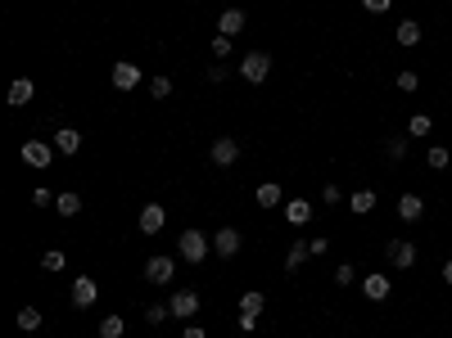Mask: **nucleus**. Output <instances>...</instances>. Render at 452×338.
<instances>
[{"mask_svg": "<svg viewBox=\"0 0 452 338\" xmlns=\"http://www.w3.org/2000/svg\"><path fill=\"white\" fill-rule=\"evenodd\" d=\"M285 221H290V226H307V221H312V203L307 199H290L285 203Z\"/></svg>", "mask_w": 452, "mask_h": 338, "instance_id": "4468645a", "label": "nucleus"}, {"mask_svg": "<svg viewBox=\"0 0 452 338\" xmlns=\"http://www.w3.org/2000/svg\"><path fill=\"white\" fill-rule=\"evenodd\" d=\"M54 208H59V217H77V212H82V199H77L73 190H64V194L54 199Z\"/></svg>", "mask_w": 452, "mask_h": 338, "instance_id": "5701e85b", "label": "nucleus"}, {"mask_svg": "<svg viewBox=\"0 0 452 338\" xmlns=\"http://www.w3.org/2000/svg\"><path fill=\"white\" fill-rule=\"evenodd\" d=\"M263 307H267V298L263 293H258V289H249V293L245 298H240V330H254V325H258V316H263Z\"/></svg>", "mask_w": 452, "mask_h": 338, "instance_id": "7ed1b4c3", "label": "nucleus"}, {"mask_svg": "<svg viewBox=\"0 0 452 338\" xmlns=\"http://www.w3.org/2000/svg\"><path fill=\"white\" fill-rule=\"evenodd\" d=\"M267 72H272V59H267L263 50H249L245 59H240V77H245V82H267Z\"/></svg>", "mask_w": 452, "mask_h": 338, "instance_id": "f03ea898", "label": "nucleus"}, {"mask_svg": "<svg viewBox=\"0 0 452 338\" xmlns=\"http://www.w3.org/2000/svg\"><path fill=\"white\" fill-rule=\"evenodd\" d=\"M41 266H45V270H64V266H68V257H64L59 248H50V253L41 257Z\"/></svg>", "mask_w": 452, "mask_h": 338, "instance_id": "2f4dec72", "label": "nucleus"}, {"mask_svg": "<svg viewBox=\"0 0 452 338\" xmlns=\"http://www.w3.org/2000/svg\"><path fill=\"white\" fill-rule=\"evenodd\" d=\"M389 5H393V0H362L367 14H389Z\"/></svg>", "mask_w": 452, "mask_h": 338, "instance_id": "f704fd0d", "label": "nucleus"}, {"mask_svg": "<svg viewBox=\"0 0 452 338\" xmlns=\"http://www.w3.org/2000/svg\"><path fill=\"white\" fill-rule=\"evenodd\" d=\"M393 36H398V45H416L421 41V23H416V18H402Z\"/></svg>", "mask_w": 452, "mask_h": 338, "instance_id": "412c9836", "label": "nucleus"}, {"mask_svg": "<svg viewBox=\"0 0 452 338\" xmlns=\"http://www.w3.org/2000/svg\"><path fill=\"white\" fill-rule=\"evenodd\" d=\"M398 217L402 221H421V217H425V203H421V194H402L398 199Z\"/></svg>", "mask_w": 452, "mask_h": 338, "instance_id": "f3484780", "label": "nucleus"}, {"mask_svg": "<svg viewBox=\"0 0 452 338\" xmlns=\"http://www.w3.org/2000/svg\"><path fill=\"white\" fill-rule=\"evenodd\" d=\"M349 208H353V217H367V212L376 208V190H358V194L349 199Z\"/></svg>", "mask_w": 452, "mask_h": 338, "instance_id": "aec40b11", "label": "nucleus"}, {"mask_svg": "<svg viewBox=\"0 0 452 338\" xmlns=\"http://www.w3.org/2000/svg\"><path fill=\"white\" fill-rule=\"evenodd\" d=\"M213 253H217V257H235V253H240V230H235V226H222V230L213 235Z\"/></svg>", "mask_w": 452, "mask_h": 338, "instance_id": "9b49d317", "label": "nucleus"}, {"mask_svg": "<svg viewBox=\"0 0 452 338\" xmlns=\"http://www.w3.org/2000/svg\"><path fill=\"white\" fill-rule=\"evenodd\" d=\"M362 293H367L371 302H384V298H389V275H384V270H376V275H362Z\"/></svg>", "mask_w": 452, "mask_h": 338, "instance_id": "ddd939ff", "label": "nucleus"}, {"mask_svg": "<svg viewBox=\"0 0 452 338\" xmlns=\"http://www.w3.org/2000/svg\"><path fill=\"white\" fill-rule=\"evenodd\" d=\"M217 32H222V36H235V32H245V9H226V14L217 18Z\"/></svg>", "mask_w": 452, "mask_h": 338, "instance_id": "a211bd4d", "label": "nucleus"}, {"mask_svg": "<svg viewBox=\"0 0 452 338\" xmlns=\"http://www.w3.org/2000/svg\"><path fill=\"white\" fill-rule=\"evenodd\" d=\"M54 199H59V194H50V190H32V203H36V208H50Z\"/></svg>", "mask_w": 452, "mask_h": 338, "instance_id": "c9c22d12", "label": "nucleus"}, {"mask_svg": "<svg viewBox=\"0 0 452 338\" xmlns=\"http://www.w3.org/2000/svg\"><path fill=\"white\" fill-rule=\"evenodd\" d=\"M353 279H358V270H353L349 262H344V266H335V284H340V289H349Z\"/></svg>", "mask_w": 452, "mask_h": 338, "instance_id": "473e14b6", "label": "nucleus"}, {"mask_svg": "<svg viewBox=\"0 0 452 338\" xmlns=\"http://www.w3.org/2000/svg\"><path fill=\"white\" fill-rule=\"evenodd\" d=\"M95 298H100V284L91 275H77L73 279V307H95Z\"/></svg>", "mask_w": 452, "mask_h": 338, "instance_id": "1a4fd4ad", "label": "nucleus"}, {"mask_svg": "<svg viewBox=\"0 0 452 338\" xmlns=\"http://www.w3.org/2000/svg\"><path fill=\"white\" fill-rule=\"evenodd\" d=\"M163 221H168V212H163L159 203H145V208H140V217H136V226H140V235H159Z\"/></svg>", "mask_w": 452, "mask_h": 338, "instance_id": "6e6552de", "label": "nucleus"}, {"mask_svg": "<svg viewBox=\"0 0 452 338\" xmlns=\"http://www.w3.org/2000/svg\"><path fill=\"white\" fill-rule=\"evenodd\" d=\"M172 275H177L172 257H150V262H145V279H150V284H172Z\"/></svg>", "mask_w": 452, "mask_h": 338, "instance_id": "9d476101", "label": "nucleus"}, {"mask_svg": "<svg viewBox=\"0 0 452 338\" xmlns=\"http://www.w3.org/2000/svg\"><path fill=\"white\" fill-rule=\"evenodd\" d=\"M258 203H263V208H276V203H281V185H272V180L258 185Z\"/></svg>", "mask_w": 452, "mask_h": 338, "instance_id": "393cba45", "label": "nucleus"}, {"mask_svg": "<svg viewBox=\"0 0 452 338\" xmlns=\"http://www.w3.org/2000/svg\"><path fill=\"white\" fill-rule=\"evenodd\" d=\"M113 86H118V91H136L140 86V63H113Z\"/></svg>", "mask_w": 452, "mask_h": 338, "instance_id": "f8f14e48", "label": "nucleus"}, {"mask_svg": "<svg viewBox=\"0 0 452 338\" xmlns=\"http://www.w3.org/2000/svg\"><path fill=\"white\" fill-rule=\"evenodd\" d=\"M307 248H312V257H326V248H330V244H326V239H307Z\"/></svg>", "mask_w": 452, "mask_h": 338, "instance_id": "e433bc0d", "label": "nucleus"}, {"mask_svg": "<svg viewBox=\"0 0 452 338\" xmlns=\"http://www.w3.org/2000/svg\"><path fill=\"white\" fill-rule=\"evenodd\" d=\"M18 153H23V162H27V167L45 171V167H50V158H54V153H59V149H54V144H45V140H27V144H23V149H18Z\"/></svg>", "mask_w": 452, "mask_h": 338, "instance_id": "20e7f679", "label": "nucleus"}, {"mask_svg": "<svg viewBox=\"0 0 452 338\" xmlns=\"http://www.w3.org/2000/svg\"><path fill=\"white\" fill-rule=\"evenodd\" d=\"M425 162H430L435 171H444V167H448V149H444V144H435V149L425 153Z\"/></svg>", "mask_w": 452, "mask_h": 338, "instance_id": "7c9ffc66", "label": "nucleus"}, {"mask_svg": "<svg viewBox=\"0 0 452 338\" xmlns=\"http://www.w3.org/2000/svg\"><path fill=\"white\" fill-rule=\"evenodd\" d=\"M384 253H389V262L398 266V270L416 266V244H411V239H389V244H384Z\"/></svg>", "mask_w": 452, "mask_h": 338, "instance_id": "0eeeda50", "label": "nucleus"}, {"mask_svg": "<svg viewBox=\"0 0 452 338\" xmlns=\"http://www.w3.org/2000/svg\"><path fill=\"white\" fill-rule=\"evenodd\" d=\"M150 95H154V100H168V95H172V77H154V82H150Z\"/></svg>", "mask_w": 452, "mask_h": 338, "instance_id": "c85d7f7f", "label": "nucleus"}, {"mask_svg": "<svg viewBox=\"0 0 452 338\" xmlns=\"http://www.w3.org/2000/svg\"><path fill=\"white\" fill-rule=\"evenodd\" d=\"M208 239L199 235V230H181V239H177V253H181V262H204L208 257Z\"/></svg>", "mask_w": 452, "mask_h": 338, "instance_id": "f257e3e1", "label": "nucleus"}, {"mask_svg": "<svg viewBox=\"0 0 452 338\" xmlns=\"http://www.w3.org/2000/svg\"><path fill=\"white\" fill-rule=\"evenodd\" d=\"M384 153H389L393 162H398V158H407V135H393V140L384 144Z\"/></svg>", "mask_w": 452, "mask_h": 338, "instance_id": "bb28decb", "label": "nucleus"}, {"mask_svg": "<svg viewBox=\"0 0 452 338\" xmlns=\"http://www.w3.org/2000/svg\"><path fill=\"white\" fill-rule=\"evenodd\" d=\"M14 321H18V330H23V334H36V330H41V312H36V307H23Z\"/></svg>", "mask_w": 452, "mask_h": 338, "instance_id": "4be33fe9", "label": "nucleus"}, {"mask_svg": "<svg viewBox=\"0 0 452 338\" xmlns=\"http://www.w3.org/2000/svg\"><path fill=\"white\" fill-rule=\"evenodd\" d=\"M430 127H435V122H430V113H416V118L407 122V135H430Z\"/></svg>", "mask_w": 452, "mask_h": 338, "instance_id": "cd10ccee", "label": "nucleus"}, {"mask_svg": "<svg viewBox=\"0 0 452 338\" xmlns=\"http://www.w3.org/2000/svg\"><path fill=\"white\" fill-rule=\"evenodd\" d=\"M168 307H172V321H190V316H199V293L195 289H177Z\"/></svg>", "mask_w": 452, "mask_h": 338, "instance_id": "423d86ee", "label": "nucleus"}, {"mask_svg": "<svg viewBox=\"0 0 452 338\" xmlns=\"http://www.w3.org/2000/svg\"><path fill=\"white\" fill-rule=\"evenodd\" d=\"M23 338H36V334H23Z\"/></svg>", "mask_w": 452, "mask_h": 338, "instance_id": "ea45409f", "label": "nucleus"}, {"mask_svg": "<svg viewBox=\"0 0 452 338\" xmlns=\"http://www.w3.org/2000/svg\"><path fill=\"white\" fill-rule=\"evenodd\" d=\"M122 330H127L122 316H104V321H100V338H122Z\"/></svg>", "mask_w": 452, "mask_h": 338, "instance_id": "b1692460", "label": "nucleus"}, {"mask_svg": "<svg viewBox=\"0 0 452 338\" xmlns=\"http://www.w3.org/2000/svg\"><path fill=\"white\" fill-rule=\"evenodd\" d=\"M32 95H36V86L27 82V77H18V82L9 86V104H14V109H23V104L32 100Z\"/></svg>", "mask_w": 452, "mask_h": 338, "instance_id": "6ab92c4d", "label": "nucleus"}, {"mask_svg": "<svg viewBox=\"0 0 452 338\" xmlns=\"http://www.w3.org/2000/svg\"><path fill=\"white\" fill-rule=\"evenodd\" d=\"M416 86H421V77L411 72V68H402V72H398V91H402V95H411Z\"/></svg>", "mask_w": 452, "mask_h": 338, "instance_id": "c756f323", "label": "nucleus"}, {"mask_svg": "<svg viewBox=\"0 0 452 338\" xmlns=\"http://www.w3.org/2000/svg\"><path fill=\"white\" fill-rule=\"evenodd\" d=\"M307 257H312V248H307V239H294L290 248H285V270H299Z\"/></svg>", "mask_w": 452, "mask_h": 338, "instance_id": "dca6fc26", "label": "nucleus"}, {"mask_svg": "<svg viewBox=\"0 0 452 338\" xmlns=\"http://www.w3.org/2000/svg\"><path fill=\"white\" fill-rule=\"evenodd\" d=\"M444 284L452 289V257H448V262H444Z\"/></svg>", "mask_w": 452, "mask_h": 338, "instance_id": "58836bf2", "label": "nucleus"}, {"mask_svg": "<svg viewBox=\"0 0 452 338\" xmlns=\"http://www.w3.org/2000/svg\"><path fill=\"white\" fill-rule=\"evenodd\" d=\"M181 338H208V334H204V330H199V325H190V330H186V334H181Z\"/></svg>", "mask_w": 452, "mask_h": 338, "instance_id": "4c0bfd02", "label": "nucleus"}, {"mask_svg": "<svg viewBox=\"0 0 452 338\" xmlns=\"http://www.w3.org/2000/svg\"><path fill=\"white\" fill-rule=\"evenodd\" d=\"M168 316H172V307H168V302H150V307H145V321H150V325H163Z\"/></svg>", "mask_w": 452, "mask_h": 338, "instance_id": "a878e982", "label": "nucleus"}, {"mask_svg": "<svg viewBox=\"0 0 452 338\" xmlns=\"http://www.w3.org/2000/svg\"><path fill=\"white\" fill-rule=\"evenodd\" d=\"M226 54H231V36L217 32V36H213V59H226Z\"/></svg>", "mask_w": 452, "mask_h": 338, "instance_id": "72a5a7b5", "label": "nucleus"}, {"mask_svg": "<svg viewBox=\"0 0 452 338\" xmlns=\"http://www.w3.org/2000/svg\"><path fill=\"white\" fill-rule=\"evenodd\" d=\"M54 149L64 153V158H73L77 149H82V131H73V127H64V131H54Z\"/></svg>", "mask_w": 452, "mask_h": 338, "instance_id": "2eb2a0df", "label": "nucleus"}, {"mask_svg": "<svg viewBox=\"0 0 452 338\" xmlns=\"http://www.w3.org/2000/svg\"><path fill=\"white\" fill-rule=\"evenodd\" d=\"M235 158H240V140L235 135H217L213 149H208V162H213V167H231Z\"/></svg>", "mask_w": 452, "mask_h": 338, "instance_id": "39448f33", "label": "nucleus"}]
</instances>
